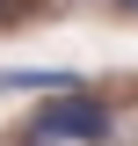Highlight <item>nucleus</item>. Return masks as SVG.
Wrapping results in <instances>:
<instances>
[{
	"label": "nucleus",
	"mask_w": 138,
	"mask_h": 146,
	"mask_svg": "<svg viewBox=\"0 0 138 146\" xmlns=\"http://www.w3.org/2000/svg\"><path fill=\"white\" fill-rule=\"evenodd\" d=\"M116 7H131V15H138V0H116Z\"/></svg>",
	"instance_id": "2"
},
{
	"label": "nucleus",
	"mask_w": 138,
	"mask_h": 146,
	"mask_svg": "<svg viewBox=\"0 0 138 146\" xmlns=\"http://www.w3.org/2000/svg\"><path fill=\"white\" fill-rule=\"evenodd\" d=\"M29 139H36V146H58V139L95 146V139H109V110H102V102H44V110L29 117Z\"/></svg>",
	"instance_id": "1"
},
{
	"label": "nucleus",
	"mask_w": 138,
	"mask_h": 146,
	"mask_svg": "<svg viewBox=\"0 0 138 146\" xmlns=\"http://www.w3.org/2000/svg\"><path fill=\"white\" fill-rule=\"evenodd\" d=\"M0 15H7V0H0Z\"/></svg>",
	"instance_id": "3"
}]
</instances>
